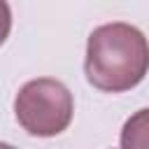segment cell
Instances as JSON below:
<instances>
[{
    "instance_id": "obj_1",
    "label": "cell",
    "mask_w": 149,
    "mask_h": 149,
    "mask_svg": "<svg viewBox=\"0 0 149 149\" xmlns=\"http://www.w3.org/2000/svg\"><path fill=\"white\" fill-rule=\"evenodd\" d=\"M84 72L91 86L105 93H123L149 72V42L140 28L114 21L98 26L86 42Z\"/></svg>"
},
{
    "instance_id": "obj_2",
    "label": "cell",
    "mask_w": 149,
    "mask_h": 149,
    "mask_svg": "<svg viewBox=\"0 0 149 149\" xmlns=\"http://www.w3.org/2000/svg\"><path fill=\"white\" fill-rule=\"evenodd\" d=\"M74 102L68 86L54 77H37L26 81L14 98L16 121L37 137H54L72 121Z\"/></svg>"
},
{
    "instance_id": "obj_3",
    "label": "cell",
    "mask_w": 149,
    "mask_h": 149,
    "mask_svg": "<svg viewBox=\"0 0 149 149\" xmlns=\"http://www.w3.org/2000/svg\"><path fill=\"white\" fill-rule=\"evenodd\" d=\"M121 149H149V107L126 119L121 128Z\"/></svg>"
},
{
    "instance_id": "obj_4",
    "label": "cell",
    "mask_w": 149,
    "mask_h": 149,
    "mask_svg": "<svg viewBox=\"0 0 149 149\" xmlns=\"http://www.w3.org/2000/svg\"><path fill=\"white\" fill-rule=\"evenodd\" d=\"M9 30H12V9L7 2L0 0V44L7 40Z\"/></svg>"
},
{
    "instance_id": "obj_5",
    "label": "cell",
    "mask_w": 149,
    "mask_h": 149,
    "mask_svg": "<svg viewBox=\"0 0 149 149\" xmlns=\"http://www.w3.org/2000/svg\"><path fill=\"white\" fill-rule=\"evenodd\" d=\"M0 149H14L12 144H5V142H0Z\"/></svg>"
}]
</instances>
